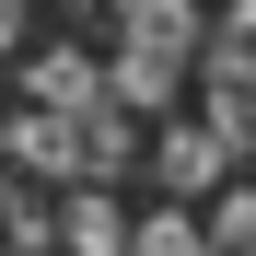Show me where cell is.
Listing matches in <instances>:
<instances>
[{"label": "cell", "instance_id": "obj_1", "mask_svg": "<svg viewBox=\"0 0 256 256\" xmlns=\"http://www.w3.org/2000/svg\"><path fill=\"white\" fill-rule=\"evenodd\" d=\"M222 233H233V244H256V186H244V198H222Z\"/></svg>", "mask_w": 256, "mask_h": 256}]
</instances>
